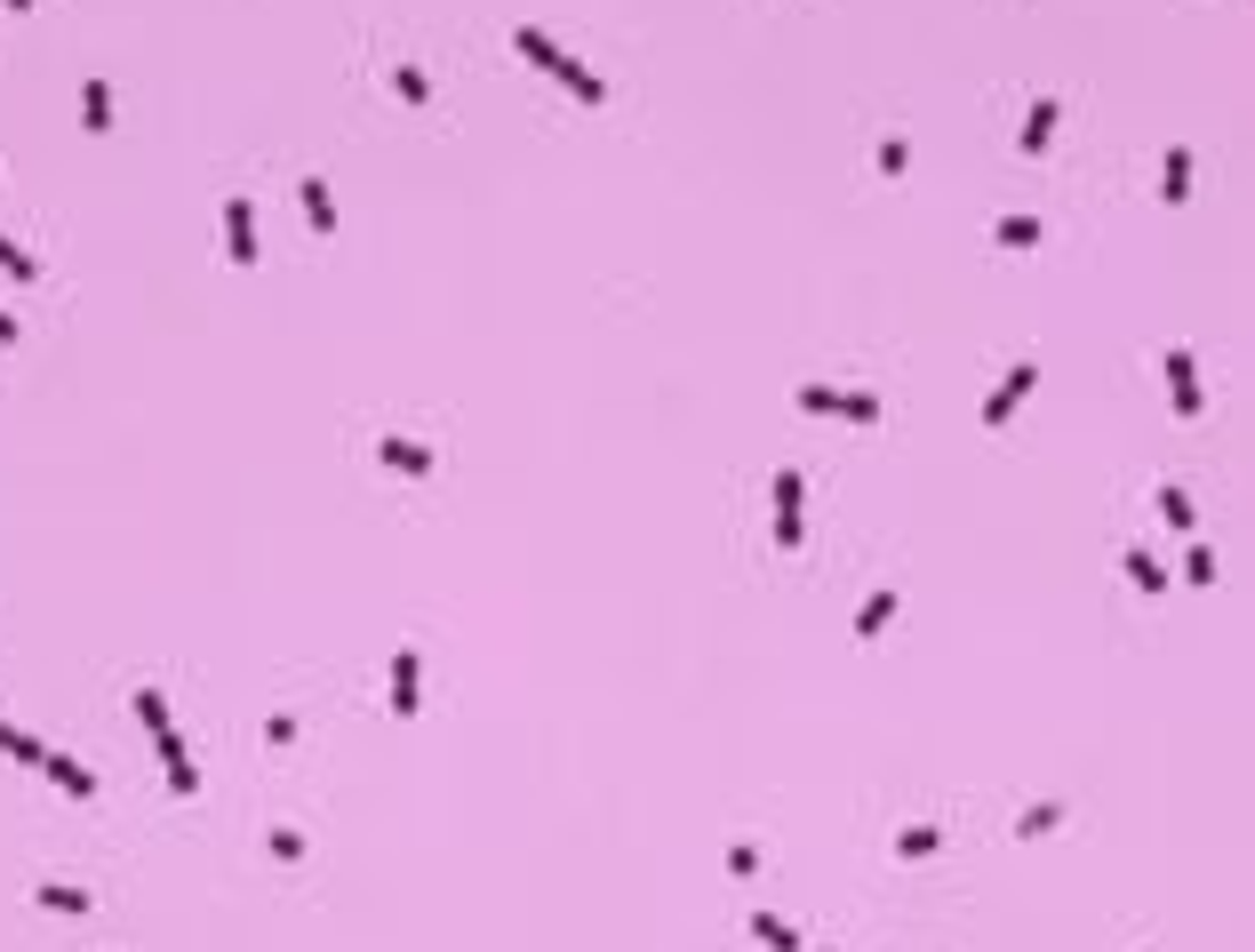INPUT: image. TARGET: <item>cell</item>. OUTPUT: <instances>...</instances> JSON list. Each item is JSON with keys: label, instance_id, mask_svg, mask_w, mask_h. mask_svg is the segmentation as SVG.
I'll return each mask as SVG.
<instances>
[{"label": "cell", "instance_id": "d4e9b609", "mask_svg": "<svg viewBox=\"0 0 1255 952\" xmlns=\"http://www.w3.org/2000/svg\"><path fill=\"white\" fill-rule=\"evenodd\" d=\"M1184 577H1191V584H1216V553H1207V544H1191V553H1184Z\"/></svg>", "mask_w": 1255, "mask_h": 952}, {"label": "cell", "instance_id": "7402d4cb", "mask_svg": "<svg viewBox=\"0 0 1255 952\" xmlns=\"http://www.w3.org/2000/svg\"><path fill=\"white\" fill-rule=\"evenodd\" d=\"M1160 520H1167L1176 537H1191V497H1184V489H1160Z\"/></svg>", "mask_w": 1255, "mask_h": 952}, {"label": "cell", "instance_id": "277c9868", "mask_svg": "<svg viewBox=\"0 0 1255 952\" xmlns=\"http://www.w3.org/2000/svg\"><path fill=\"white\" fill-rule=\"evenodd\" d=\"M224 249H233V265H256V209L249 200H224Z\"/></svg>", "mask_w": 1255, "mask_h": 952}, {"label": "cell", "instance_id": "7a4b0ae2", "mask_svg": "<svg viewBox=\"0 0 1255 952\" xmlns=\"http://www.w3.org/2000/svg\"><path fill=\"white\" fill-rule=\"evenodd\" d=\"M800 409L808 416H840V424H880L888 400L880 393H840V384H800Z\"/></svg>", "mask_w": 1255, "mask_h": 952}, {"label": "cell", "instance_id": "cb8c5ba5", "mask_svg": "<svg viewBox=\"0 0 1255 952\" xmlns=\"http://www.w3.org/2000/svg\"><path fill=\"white\" fill-rule=\"evenodd\" d=\"M872 160H880V176H903V169H912V145H903V136H888Z\"/></svg>", "mask_w": 1255, "mask_h": 952}, {"label": "cell", "instance_id": "d6986e66", "mask_svg": "<svg viewBox=\"0 0 1255 952\" xmlns=\"http://www.w3.org/2000/svg\"><path fill=\"white\" fill-rule=\"evenodd\" d=\"M393 89H400V105H432V80H424V65H393Z\"/></svg>", "mask_w": 1255, "mask_h": 952}, {"label": "cell", "instance_id": "8992f818", "mask_svg": "<svg viewBox=\"0 0 1255 952\" xmlns=\"http://www.w3.org/2000/svg\"><path fill=\"white\" fill-rule=\"evenodd\" d=\"M776 544L800 553V473H776Z\"/></svg>", "mask_w": 1255, "mask_h": 952}, {"label": "cell", "instance_id": "30bf717a", "mask_svg": "<svg viewBox=\"0 0 1255 952\" xmlns=\"http://www.w3.org/2000/svg\"><path fill=\"white\" fill-rule=\"evenodd\" d=\"M40 768H49V777L65 784L72 801H96V777H89V768H80V761H65V753H49V761H40Z\"/></svg>", "mask_w": 1255, "mask_h": 952}, {"label": "cell", "instance_id": "f1b7e54d", "mask_svg": "<svg viewBox=\"0 0 1255 952\" xmlns=\"http://www.w3.org/2000/svg\"><path fill=\"white\" fill-rule=\"evenodd\" d=\"M0 728H9V720H0Z\"/></svg>", "mask_w": 1255, "mask_h": 952}, {"label": "cell", "instance_id": "4fadbf2b", "mask_svg": "<svg viewBox=\"0 0 1255 952\" xmlns=\"http://www.w3.org/2000/svg\"><path fill=\"white\" fill-rule=\"evenodd\" d=\"M40 904H49V913H96L89 888H65V881H40Z\"/></svg>", "mask_w": 1255, "mask_h": 952}, {"label": "cell", "instance_id": "ba28073f", "mask_svg": "<svg viewBox=\"0 0 1255 952\" xmlns=\"http://www.w3.org/2000/svg\"><path fill=\"white\" fill-rule=\"evenodd\" d=\"M417 680H424L417 648H400V657H393V713H400V720H417Z\"/></svg>", "mask_w": 1255, "mask_h": 952}, {"label": "cell", "instance_id": "603a6c76", "mask_svg": "<svg viewBox=\"0 0 1255 952\" xmlns=\"http://www.w3.org/2000/svg\"><path fill=\"white\" fill-rule=\"evenodd\" d=\"M0 273H9V280H40V265L16 249V240H0Z\"/></svg>", "mask_w": 1255, "mask_h": 952}, {"label": "cell", "instance_id": "3957f363", "mask_svg": "<svg viewBox=\"0 0 1255 952\" xmlns=\"http://www.w3.org/2000/svg\"><path fill=\"white\" fill-rule=\"evenodd\" d=\"M1032 384H1040V360H1016V369L992 384V400H983V424H1007V416H1016V400L1032 393Z\"/></svg>", "mask_w": 1255, "mask_h": 952}, {"label": "cell", "instance_id": "e0dca14e", "mask_svg": "<svg viewBox=\"0 0 1255 952\" xmlns=\"http://www.w3.org/2000/svg\"><path fill=\"white\" fill-rule=\"evenodd\" d=\"M936 848H943V824H912V833L896 841V857H912V864H920V857H936Z\"/></svg>", "mask_w": 1255, "mask_h": 952}, {"label": "cell", "instance_id": "6da1fadb", "mask_svg": "<svg viewBox=\"0 0 1255 952\" xmlns=\"http://www.w3.org/2000/svg\"><path fill=\"white\" fill-rule=\"evenodd\" d=\"M512 49H520L528 65H544V72L560 80L568 96H576V105H608V89H600V72H592V65H576V56H568V49H560V40H552V32H537V25H520V32H512Z\"/></svg>", "mask_w": 1255, "mask_h": 952}, {"label": "cell", "instance_id": "9c48e42d", "mask_svg": "<svg viewBox=\"0 0 1255 952\" xmlns=\"http://www.w3.org/2000/svg\"><path fill=\"white\" fill-rule=\"evenodd\" d=\"M80 120H89V136L113 129V80H89V89H80Z\"/></svg>", "mask_w": 1255, "mask_h": 952}, {"label": "cell", "instance_id": "9a60e30c", "mask_svg": "<svg viewBox=\"0 0 1255 952\" xmlns=\"http://www.w3.org/2000/svg\"><path fill=\"white\" fill-rule=\"evenodd\" d=\"M888 617H896V593H872V600L856 609V633H863V640H872V633H888Z\"/></svg>", "mask_w": 1255, "mask_h": 952}, {"label": "cell", "instance_id": "8fae6325", "mask_svg": "<svg viewBox=\"0 0 1255 952\" xmlns=\"http://www.w3.org/2000/svg\"><path fill=\"white\" fill-rule=\"evenodd\" d=\"M304 216H313V233H336V193L320 176H304Z\"/></svg>", "mask_w": 1255, "mask_h": 952}, {"label": "cell", "instance_id": "5bb4252c", "mask_svg": "<svg viewBox=\"0 0 1255 952\" xmlns=\"http://www.w3.org/2000/svg\"><path fill=\"white\" fill-rule=\"evenodd\" d=\"M136 720L153 728V737H169V728H176V720H169V697H160V688H136Z\"/></svg>", "mask_w": 1255, "mask_h": 952}, {"label": "cell", "instance_id": "52a82bcc", "mask_svg": "<svg viewBox=\"0 0 1255 952\" xmlns=\"http://www.w3.org/2000/svg\"><path fill=\"white\" fill-rule=\"evenodd\" d=\"M1167 393H1176V416H1200V369H1191V353H1167Z\"/></svg>", "mask_w": 1255, "mask_h": 952}, {"label": "cell", "instance_id": "7c38bea8", "mask_svg": "<svg viewBox=\"0 0 1255 952\" xmlns=\"http://www.w3.org/2000/svg\"><path fill=\"white\" fill-rule=\"evenodd\" d=\"M1056 96H1040V105H1032V120H1023V153H1047V136H1056Z\"/></svg>", "mask_w": 1255, "mask_h": 952}, {"label": "cell", "instance_id": "ffe728a7", "mask_svg": "<svg viewBox=\"0 0 1255 952\" xmlns=\"http://www.w3.org/2000/svg\"><path fill=\"white\" fill-rule=\"evenodd\" d=\"M752 928H759V944H768V952H800V928H792V921H776V913H759Z\"/></svg>", "mask_w": 1255, "mask_h": 952}, {"label": "cell", "instance_id": "4316f807", "mask_svg": "<svg viewBox=\"0 0 1255 952\" xmlns=\"http://www.w3.org/2000/svg\"><path fill=\"white\" fill-rule=\"evenodd\" d=\"M273 857H280V864H296V857H304V833H288V824H280V833H273Z\"/></svg>", "mask_w": 1255, "mask_h": 952}, {"label": "cell", "instance_id": "83f0119b", "mask_svg": "<svg viewBox=\"0 0 1255 952\" xmlns=\"http://www.w3.org/2000/svg\"><path fill=\"white\" fill-rule=\"evenodd\" d=\"M9 9H16V16H25V9H32V0H9Z\"/></svg>", "mask_w": 1255, "mask_h": 952}, {"label": "cell", "instance_id": "484cf974", "mask_svg": "<svg viewBox=\"0 0 1255 952\" xmlns=\"http://www.w3.org/2000/svg\"><path fill=\"white\" fill-rule=\"evenodd\" d=\"M1056 824H1064V801H1040L1032 817H1023V833H1056Z\"/></svg>", "mask_w": 1255, "mask_h": 952}, {"label": "cell", "instance_id": "2e32d148", "mask_svg": "<svg viewBox=\"0 0 1255 952\" xmlns=\"http://www.w3.org/2000/svg\"><path fill=\"white\" fill-rule=\"evenodd\" d=\"M992 240H1000V249H1032V240H1040V216H1000Z\"/></svg>", "mask_w": 1255, "mask_h": 952}, {"label": "cell", "instance_id": "5b68a950", "mask_svg": "<svg viewBox=\"0 0 1255 952\" xmlns=\"http://www.w3.org/2000/svg\"><path fill=\"white\" fill-rule=\"evenodd\" d=\"M376 457L393 464V473H408V480L440 473V457H432V449H417V440H400V433H384V440H376Z\"/></svg>", "mask_w": 1255, "mask_h": 952}, {"label": "cell", "instance_id": "44dd1931", "mask_svg": "<svg viewBox=\"0 0 1255 952\" xmlns=\"http://www.w3.org/2000/svg\"><path fill=\"white\" fill-rule=\"evenodd\" d=\"M1127 577H1136L1144 593H1167V569H1160V560L1144 553V544H1136V553H1127Z\"/></svg>", "mask_w": 1255, "mask_h": 952}, {"label": "cell", "instance_id": "ac0fdd59", "mask_svg": "<svg viewBox=\"0 0 1255 952\" xmlns=\"http://www.w3.org/2000/svg\"><path fill=\"white\" fill-rule=\"evenodd\" d=\"M1160 193H1167V209H1176V200L1191 193V153H1184V145L1167 153V176H1160Z\"/></svg>", "mask_w": 1255, "mask_h": 952}]
</instances>
